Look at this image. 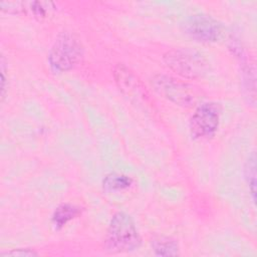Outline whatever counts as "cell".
Masks as SVG:
<instances>
[{
	"label": "cell",
	"mask_w": 257,
	"mask_h": 257,
	"mask_svg": "<svg viewBox=\"0 0 257 257\" xmlns=\"http://www.w3.org/2000/svg\"><path fill=\"white\" fill-rule=\"evenodd\" d=\"M141 244V237L135 222L125 213L115 214L108 226L105 247L110 252H127L137 249Z\"/></svg>",
	"instance_id": "6da1fadb"
},
{
	"label": "cell",
	"mask_w": 257,
	"mask_h": 257,
	"mask_svg": "<svg viewBox=\"0 0 257 257\" xmlns=\"http://www.w3.org/2000/svg\"><path fill=\"white\" fill-rule=\"evenodd\" d=\"M164 61L171 70L185 78H199L208 71V62L205 57L190 48L172 49L164 55Z\"/></svg>",
	"instance_id": "7a4b0ae2"
},
{
	"label": "cell",
	"mask_w": 257,
	"mask_h": 257,
	"mask_svg": "<svg viewBox=\"0 0 257 257\" xmlns=\"http://www.w3.org/2000/svg\"><path fill=\"white\" fill-rule=\"evenodd\" d=\"M83 49L78 38L70 33H61L54 41L48 56L50 66L56 71H67L79 63Z\"/></svg>",
	"instance_id": "3957f363"
},
{
	"label": "cell",
	"mask_w": 257,
	"mask_h": 257,
	"mask_svg": "<svg viewBox=\"0 0 257 257\" xmlns=\"http://www.w3.org/2000/svg\"><path fill=\"white\" fill-rule=\"evenodd\" d=\"M221 106L216 102L202 103L190 120V132L194 139L212 138L218 130Z\"/></svg>",
	"instance_id": "277c9868"
},
{
	"label": "cell",
	"mask_w": 257,
	"mask_h": 257,
	"mask_svg": "<svg viewBox=\"0 0 257 257\" xmlns=\"http://www.w3.org/2000/svg\"><path fill=\"white\" fill-rule=\"evenodd\" d=\"M154 85L160 94L179 105L191 106L197 100V95L191 86L172 77L159 75L154 79Z\"/></svg>",
	"instance_id": "5b68a950"
},
{
	"label": "cell",
	"mask_w": 257,
	"mask_h": 257,
	"mask_svg": "<svg viewBox=\"0 0 257 257\" xmlns=\"http://www.w3.org/2000/svg\"><path fill=\"white\" fill-rule=\"evenodd\" d=\"M184 29L190 37L202 42L217 41L222 34L221 24L211 16L206 15L191 16L185 22Z\"/></svg>",
	"instance_id": "8992f818"
},
{
	"label": "cell",
	"mask_w": 257,
	"mask_h": 257,
	"mask_svg": "<svg viewBox=\"0 0 257 257\" xmlns=\"http://www.w3.org/2000/svg\"><path fill=\"white\" fill-rule=\"evenodd\" d=\"M115 78L116 82L118 83L119 87L126 91L127 94H134L140 93V87L138 85V80L134 76L132 72H130L124 66L119 65L117 69L115 70Z\"/></svg>",
	"instance_id": "52a82bcc"
},
{
	"label": "cell",
	"mask_w": 257,
	"mask_h": 257,
	"mask_svg": "<svg viewBox=\"0 0 257 257\" xmlns=\"http://www.w3.org/2000/svg\"><path fill=\"white\" fill-rule=\"evenodd\" d=\"M80 214L79 208L69 205V204H63L60 205L53 214L52 221L53 224L55 225L56 228H61L63 227L68 221L74 219Z\"/></svg>",
	"instance_id": "ba28073f"
},
{
	"label": "cell",
	"mask_w": 257,
	"mask_h": 257,
	"mask_svg": "<svg viewBox=\"0 0 257 257\" xmlns=\"http://www.w3.org/2000/svg\"><path fill=\"white\" fill-rule=\"evenodd\" d=\"M152 247L157 255L160 256H176L178 255V244L175 240L160 236L152 241Z\"/></svg>",
	"instance_id": "9c48e42d"
},
{
	"label": "cell",
	"mask_w": 257,
	"mask_h": 257,
	"mask_svg": "<svg viewBox=\"0 0 257 257\" xmlns=\"http://www.w3.org/2000/svg\"><path fill=\"white\" fill-rule=\"evenodd\" d=\"M132 179L119 174L107 175L103 180V189L105 191L122 190L131 186Z\"/></svg>",
	"instance_id": "30bf717a"
},
{
	"label": "cell",
	"mask_w": 257,
	"mask_h": 257,
	"mask_svg": "<svg viewBox=\"0 0 257 257\" xmlns=\"http://www.w3.org/2000/svg\"><path fill=\"white\" fill-rule=\"evenodd\" d=\"M245 178L247 180L249 190L252 194L253 201L255 202V195H256V158L253 154L249 157L246 166H245Z\"/></svg>",
	"instance_id": "8fae6325"
},
{
	"label": "cell",
	"mask_w": 257,
	"mask_h": 257,
	"mask_svg": "<svg viewBox=\"0 0 257 257\" xmlns=\"http://www.w3.org/2000/svg\"><path fill=\"white\" fill-rule=\"evenodd\" d=\"M37 255L34 251L29 250V249H16V250H11L9 252H4L1 253V256H34Z\"/></svg>",
	"instance_id": "7c38bea8"
}]
</instances>
